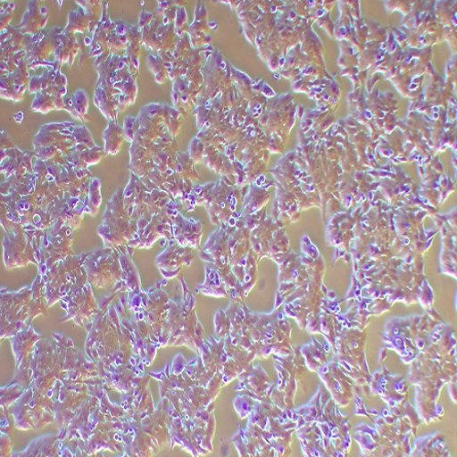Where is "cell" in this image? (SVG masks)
Here are the masks:
<instances>
[{"label":"cell","instance_id":"3","mask_svg":"<svg viewBox=\"0 0 457 457\" xmlns=\"http://www.w3.org/2000/svg\"><path fill=\"white\" fill-rule=\"evenodd\" d=\"M114 251L116 250L112 248L97 250L87 257L85 268L87 272L89 282L91 281L93 285L96 282L97 278L101 279L99 287H101V282H103V287H104V281L110 285L112 284V281L111 280L113 278L112 271L114 270V266L120 264H116L118 257Z\"/></svg>","mask_w":457,"mask_h":457},{"label":"cell","instance_id":"2","mask_svg":"<svg viewBox=\"0 0 457 457\" xmlns=\"http://www.w3.org/2000/svg\"><path fill=\"white\" fill-rule=\"evenodd\" d=\"M22 227L12 228L4 240L5 262L10 270L12 266H25L30 258L35 259L36 248L33 239Z\"/></svg>","mask_w":457,"mask_h":457},{"label":"cell","instance_id":"1","mask_svg":"<svg viewBox=\"0 0 457 457\" xmlns=\"http://www.w3.org/2000/svg\"><path fill=\"white\" fill-rule=\"evenodd\" d=\"M125 210L119 201L112 200L108 204L98 230L105 248L119 247L134 237V220H127L129 215Z\"/></svg>","mask_w":457,"mask_h":457}]
</instances>
